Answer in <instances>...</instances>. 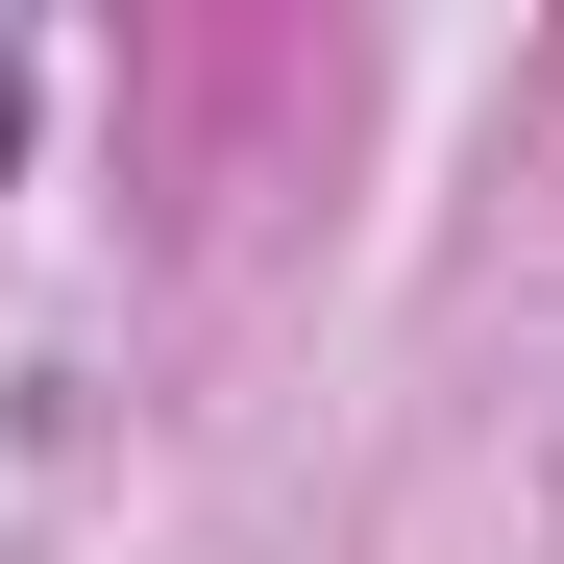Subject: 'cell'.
<instances>
[{
    "instance_id": "cell-1",
    "label": "cell",
    "mask_w": 564,
    "mask_h": 564,
    "mask_svg": "<svg viewBox=\"0 0 564 564\" xmlns=\"http://www.w3.org/2000/svg\"><path fill=\"white\" fill-rule=\"evenodd\" d=\"M0 197H25V25H0Z\"/></svg>"
}]
</instances>
